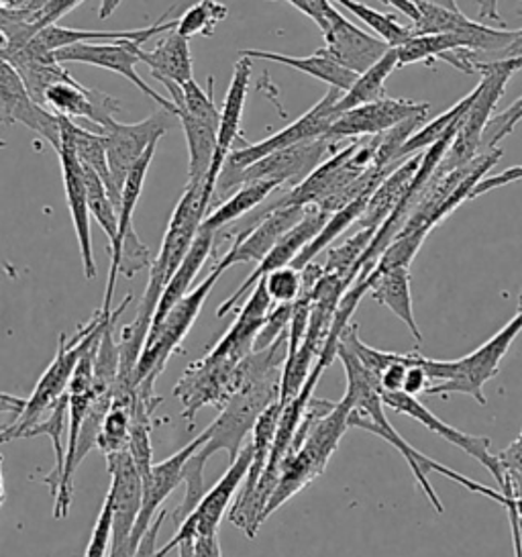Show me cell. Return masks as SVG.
<instances>
[{
    "instance_id": "1",
    "label": "cell",
    "mask_w": 522,
    "mask_h": 557,
    "mask_svg": "<svg viewBox=\"0 0 522 557\" xmlns=\"http://www.w3.org/2000/svg\"><path fill=\"white\" fill-rule=\"evenodd\" d=\"M288 360V331L282 333L276 342L263 349H253L239 366L241 386L221 409L219 417L207 426L209 440L190 458L198 468H204L207 461L216 451H227L228 463H233L244 443L256 429L261 414L272 405L279 403L282 374Z\"/></svg>"
},
{
    "instance_id": "2",
    "label": "cell",
    "mask_w": 522,
    "mask_h": 557,
    "mask_svg": "<svg viewBox=\"0 0 522 557\" xmlns=\"http://www.w3.org/2000/svg\"><path fill=\"white\" fill-rule=\"evenodd\" d=\"M337 358L341 361L345 377H347V391H345L341 400L351 409L349 419H347L349 429L358 426V429H363L368 433H374L377 437H382L384 442L390 443L396 451H400V456L407 459L408 468L412 470V474L417 478V484L421 486L424 496L428 498V503L433 505L437 512H443L445 508L440 503L439 494L433 491V484L428 482V474H433V472L453 480L459 486L468 488L473 494H482V496L492 498L498 505L506 507V496L502 492L494 491V488H488V486L475 482L468 475L459 474V472L443 466L439 461L424 456L417 447H412L388 421V417L384 412L382 396H380L377 377L370 370H365L361 366V361L353 356V351L347 349L341 342L337 345Z\"/></svg>"
},
{
    "instance_id": "3",
    "label": "cell",
    "mask_w": 522,
    "mask_h": 557,
    "mask_svg": "<svg viewBox=\"0 0 522 557\" xmlns=\"http://www.w3.org/2000/svg\"><path fill=\"white\" fill-rule=\"evenodd\" d=\"M349 412L351 409L343 400L331 403L310 398L279 468L276 491L263 510V521L323 475L328 459L337 451L345 431L349 429Z\"/></svg>"
},
{
    "instance_id": "4",
    "label": "cell",
    "mask_w": 522,
    "mask_h": 557,
    "mask_svg": "<svg viewBox=\"0 0 522 557\" xmlns=\"http://www.w3.org/2000/svg\"><path fill=\"white\" fill-rule=\"evenodd\" d=\"M400 13L410 18L414 35H456L465 41L472 53H494L498 60L522 55V29H498L484 21L465 17L457 2H428V0H390Z\"/></svg>"
},
{
    "instance_id": "5",
    "label": "cell",
    "mask_w": 522,
    "mask_h": 557,
    "mask_svg": "<svg viewBox=\"0 0 522 557\" xmlns=\"http://www.w3.org/2000/svg\"><path fill=\"white\" fill-rule=\"evenodd\" d=\"M111 317H113V312L107 314L98 309L95 317L86 325H82L72 337H65V333L60 335L58 354L49 363L48 370L44 372V376L39 377L35 391L25 403V409L21 410V414H16L15 421H11L9 425L0 429V445L16 442V440H27V433L32 431L33 426L39 425L53 410V407L64 398L72 374L80 361L86 345L97 331L111 321Z\"/></svg>"
},
{
    "instance_id": "6",
    "label": "cell",
    "mask_w": 522,
    "mask_h": 557,
    "mask_svg": "<svg viewBox=\"0 0 522 557\" xmlns=\"http://www.w3.org/2000/svg\"><path fill=\"white\" fill-rule=\"evenodd\" d=\"M521 331L522 307H519V314H514V319H510L502 331H498L492 339L465 358L451 361L431 360L417 351V361L421 363L428 380H437V384H431L424 394L440 398H449V394H468L477 405L484 407L488 403L484 386L498 374L500 363Z\"/></svg>"
},
{
    "instance_id": "7",
    "label": "cell",
    "mask_w": 522,
    "mask_h": 557,
    "mask_svg": "<svg viewBox=\"0 0 522 557\" xmlns=\"http://www.w3.org/2000/svg\"><path fill=\"white\" fill-rule=\"evenodd\" d=\"M211 197L204 195V184H186L184 195L179 197L178 205L167 223L163 235L162 249L156 260L149 265V282H147L144 300L137 311V321L146 323L151 329V321L156 309L160 305L165 284L176 274L179 263L184 262L186 253L195 244L196 235L211 207Z\"/></svg>"
},
{
    "instance_id": "8",
    "label": "cell",
    "mask_w": 522,
    "mask_h": 557,
    "mask_svg": "<svg viewBox=\"0 0 522 557\" xmlns=\"http://www.w3.org/2000/svg\"><path fill=\"white\" fill-rule=\"evenodd\" d=\"M522 70V55L510 60L477 62L475 72L482 74V83L473 90V100L468 113L461 119L456 137L447 153L437 165L439 174H449L461 165H468L482 153V137L492 121L498 100L505 97L506 84Z\"/></svg>"
},
{
    "instance_id": "9",
    "label": "cell",
    "mask_w": 522,
    "mask_h": 557,
    "mask_svg": "<svg viewBox=\"0 0 522 557\" xmlns=\"http://www.w3.org/2000/svg\"><path fill=\"white\" fill-rule=\"evenodd\" d=\"M219 268H212L211 274L202 280L196 288L179 300L178 305L167 312L156 327L149 329L141 358L137 363L135 372V393L144 394L147 398L158 396L156 394V382L165 370L170 358L179 349L186 335L196 323L198 314L202 311L207 298L211 295L214 284L223 276Z\"/></svg>"
},
{
    "instance_id": "10",
    "label": "cell",
    "mask_w": 522,
    "mask_h": 557,
    "mask_svg": "<svg viewBox=\"0 0 522 557\" xmlns=\"http://www.w3.org/2000/svg\"><path fill=\"white\" fill-rule=\"evenodd\" d=\"M288 4L312 18L321 29L325 46L316 53L353 72L356 76L375 66L390 51L384 41L343 17L337 7H333L328 0H290Z\"/></svg>"
},
{
    "instance_id": "11",
    "label": "cell",
    "mask_w": 522,
    "mask_h": 557,
    "mask_svg": "<svg viewBox=\"0 0 522 557\" xmlns=\"http://www.w3.org/2000/svg\"><path fill=\"white\" fill-rule=\"evenodd\" d=\"M212 84L214 78H209V90H204L196 81L184 86L163 83L176 109L174 116L178 119L188 144V184L207 182L216 149L221 111L212 100Z\"/></svg>"
},
{
    "instance_id": "12",
    "label": "cell",
    "mask_w": 522,
    "mask_h": 557,
    "mask_svg": "<svg viewBox=\"0 0 522 557\" xmlns=\"http://www.w3.org/2000/svg\"><path fill=\"white\" fill-rule=\"evenodd\" d=\"M239 366L241 361L219 360L207 354L184 370L174 386V396L182 403V417L188 425H195L198 410L204 407L221 410L227 405L241 386Z\"/></svg>"
},
{
    "instance_id": "13",
    "label": "cell",
    "mask_w": 522,
    "mask_h": 557,
    "mask_svg": "<svg viewBox=\"0 0 522 557\" xmlns=\"http://www.w3.org/2000/svg\"><path fill=\"white\" fill-rule=\"evenodd\" d=\"M337 146L331 144L325 137L319 139H310L304 144H298L294 148L282 149L268 158H263L260 162L249 165L244 172L225 176L221 174L216 182V190L228 193L235 186H244L247 182L268 181L276 182V184H293L294 188L300 182L307 181L310 174L325 164L331 156H335ZM214 190V193H216Z\"/></svg>"
},
{
    "instance_id": "14",
    "label": "cell",
    "mask_w": 522,
    "mask_h": 557,
    "mask_svg": "<svg viewBox=\"0 0 522 557\" xmlns=\"http://www.w3.org/2000/svg\"><path fill=\"white\" fill-rule=\"evenodd\" d=\"M253 458L251 443H245L244 449L239 451L237 459L228 463V470L223 478L212 486L211 491L204 492L200 503L195 510L184 519V523L176 527L174 537L158 549L156 557H165L170 552L178 549L184 541L198 540V537H212L219 531V524L223 521V515L227 512L233 496L239 492L244 484L245 475L249 472Z\"/></svg>"
},
{
    "instance_id": "15",
    "label": "cell",
    "mask_w": 522,
    "mask_h": 557,
    "mask_svg": "<svg viewBox=\"0 0 522 557\" xmlns=\"http://www.w3.org/2000/svg\"><path fill=\"white\" fill-rule=\"evenodd\" d=\"M341 97V92L337 90H328L323 99L319 100L309 113L296 119L294 123H290L288 127L279 129V132L270 135L268 139L258 141L253 146H247L244 149H233L231 156L227 158V162L223 165V172L225 176H233V174H239L247 170L249 165L260 162L263 158L282 151V149L294 148L298 144H304L310 139H319V137H325V133L328 132V127L335 123L337 119V111H335V104Z\"/></svg>"
},
{
    "instance_id": "16",
    "label": "cell",
    "mask_w": 522,
    "mask_h": 557,
    "mask_svg": "<svg viewBox=\"0 0 522 557\" xmlns=\"http://www.w3.org/2000/svg\"><path fill=\"white\" fill-rule=\"evenodd\" d=\"M431 113L428 102L417 100L384 99L351 109L335 119V123L325 133L331 144H339L341 139H370L377 135H386L391 129L405 125L408 121H421Z\"/></svg>"
},
{
    "instance_id": "17",
    "label": "cell",
    "mask_w": 522,
    "mask_h": 557,
    "mask_svg": "<svg viewBox=\"0 0 522 557\" xmlns=\"http://www.w3.org/2000/svg\"><path fill=\"white\" fill-rule=\"evenodd\" d=\"M170 116L165 111L153 113L139 123H119L111 121L100 135L107 149V162L111 170V178L119 195L123 193L125 181L130 168L137 164L153 144H160L165 132L170 129Z\"/></svg>"
},
{
    "instance_id": "18",
    "label": "cell",
    "mask_w": 522,
    "mask_h": 557,
    "mask_svg": "<svg viewBox=\"0 0 522 557\" xmlns=\"http://www.w3.org/2000/svg\"><path fill=\"white\" fill-rule=\"evenodd\" d=\"M111 474V491L107 498L113 508V533L109 557H133L130 535L141 510V475L137 472L129 451L107 456Z\"/></svg>"
},
{
    "instance_id": "19",
    "label": "cell",
    "mask_w": 522,
    "mask_h": 557,
    "mask_svg": "<svg viewBox=\"0 0 522 557\" xmlns=\"http://www.w3.org/2000/svg\"><path fill=\"white\" fill-rule=\"evenodd\" d=\"M139 41L133 39H121L113 44H76L64 50L55 51L53 58L58 64L64 66L65 62L74 64H88V66L104 67L111 70L114 74L127 78L133 86H137L146 97L158 102L167 115H176V109L172 100L165 99L160 92H156L151 86H147L146 81L137 74V64L139 62V51H141Z\"/></svg>"
},
{
    "instance_id": "20",
    "label": "cell",
    "mask_w": 522,
    "mask_h": 557,
    "mask_svg": "<svg viewBox=\"0 0 522 557\" xmlns=\"http://www.w3.org/2000/svg\"><path fill=\"white\" fill-rule=\"evenodd\" d=\"M380 396H382L384 407H390L391 410H396L400 414H407L410 419H414L417 423L426 426L428 431H433L435 435L443 437L445 442L456 445L461 451L472 456L475 461H480L488 470L489 474L494 475V480L498 482V492H502V488H505V472L500 468V461L496 458V454L489 451L488 437L463 433V431H459L456 426L440 421L437 414H433L414 396H408L405 393H380Z\"/></svg>"
},
{
    "instance_id": "21",
    "label": "cell",
    "mask_w": 522,
    "mask_h": 557,
    "mask_svg": "<svg viewBox=\"0 0 522 557\" xmlns=\"http://www.w3.org/2000/svg\"><path fill=\"white\" fill-rule=\"evenodd\" d=\"M80 0H4L0 2V32L9 39L11 55L27 48L33 39L60 18L80 7Z\"/></svg>"
},
{
    "instance_id": "22",
    "label": "cell",
    "mask_w": 522,
    "mask_h": 557,
    "mask_svg": "<svg viewBox=\"0 0 522 557\" xmlns=\"http://www.w3.org/2000/svg\"><path fill=\"white\" fill-rule=\"evenodd\" d=\"M207 440H209V433L204 429L196 440L188 443L186 447H182L174 456L163 459L160 463H153L149 474L141 480V510H139V519L135 524V531L130 535L133 552H137L139 541L144 540L147 529L151 527L153 519L162 510L163 503L182 484V474H184L186 461L195 456L196 451L207 443Z\"/></svg>"
},
{
    "instance_id": "23",
    "label": "cell",
    "mask_w": 522,
    "mask_h": 557,
    "mask_svg": "<svg viewBox=\"0 0 522 557\" xmlns=\"http://www.w3.org/2000/svg\"><path fill=\"white\" fill-rule=\"evenodd\" d=\"M0 125H25L60 148V116L37 104L15 67L0 55Z\"/></svg>"
},
{
    "instance_id": "24",
    "label": "cell",
    "mask_w": 522,
    "mask_h": 557,
    "mask_svg": "<svg viewBox=\"0 0 522 557\" xmlns=\"http://www.w3.org/2000/svg\"><path fill=\"white\" fill-rule=\"evenodd\" d=\"M307 213L309 209H302V207L274 205L268 214L261 216L256 227L245 231L235 239L225 258L214 268H219L221 272H227L228 268L237 263H260L272 251V247L276 246L288 231L296 227Z\"/></svg>"
},
{
    "instance_id": "25",
    "label": "cell",
    "mask_w": 522,
    "mask_h": 557,
    "mask_svg": "<svg viewBox=\"0 0 522 557\" xmlns=\"http://www.w3.org/2000/svg\"><path fill=\"white\" fill-rule=\"evenodd\" d=\"M328 216H331V214L323 213V211H319V209H309L307 216H304L296 227L288 231V233L277 242L276 246L272 247V251L258 263V268L247 276V280L241 284V288L216 309V317H225L228 311H233V309L244 300V296L249 295V293L256 288V284H258L261 278H265L268 274L276 272L279 268L293 265L294 260L300 256V251L309 246L310 242L325 227Z\"/></svg>"
},
{
    "instance_id": "26",
    "label": "cell",
    "mask_w": 522,
    "mask_h": 557,
    "mask_svg": "<svg viewBox=\"0 0 522 557\" xmlns=\"http://www.w3.org/2000/svg\"><path fill=\"white\" fill-rule=\"evenodd\" d=\"M249 84H251V60L239 58V62L235 64L233 70V78L228 84L225 102L221 109V121H219V132H216V149H214V158H212L211 170L204 182V195L214 197L216 190V182L223 172V165L227 162L233 146L241 132V119H244L245 100L249 92Z\"/></svg>"
},
{
    "instance_id": "27",
    "label": "cell",
    "mask_w": 522,
    "mask_h": 557,
    "mask_svg": "<svg viewBox=\"0 0 522 557\" xmlns=\"http://www.w3.org/2000/svg\"><path fill=\"white\" fill-rule=\"evenodd\" d=\"M44 107L49 113L62 119H86L100 127V132L121 113V100L100 90L82 86L74 76L49 86L44 95Z\"/></svg>"
},
{
    "instance_id": "28",
    "label": "cell",
    "mask_w": 522,
    "mask_h": 557,
    "mask_svg": "<svg viewBox=\"0 0 522 557\" xmlns=\"http://www.w3.org/2000/svg\"><path fill=\"white\" fill-rule=\"evenodd\" d=\"M58 158L62 165V178H64L65 202L72 214V225L76 231V239L80 247L82 268L86 280L97 278V262H95V249H92V233H90V211H88V195H86V182L84 170L74 153L72 146L60 135V148Z\"/></svg>"
},
{
    "instance_id": "29",
    "label": "cell",
    "mask_w": 522,
    "mask_h": 557,
    "mask_svg": "<svg viewBox=\"0 0 522 557\" xmlns=\"http://www.w3.org/2000/svg\"><path fill=\"white\" fill-rule=\"evenodd\" d=\"M365 295L374 298L377 305L390 309L414 335V339L421 344L423 333L417 325L414 307H412V295H410V268H391V270H380L374 268L363 280H358Z\"/></svg>"
},
{
    "instance_id": "30",
    "label": "cell",
    "mask_w": 522,
    "mask_h": 557,
    "mask_svg": "<svg viewBox=\"0 0 522 557\" xmlns=\"http://www.w3.org/2000/svg\"><path fill=\"white\" fill-rule=\"evenodd\" d=\"M167 15H163L158 23L144 27V29H133V32H90V29H72V27H60L51 25L46 32L37 35L32 44L39 50L55 53L76 44H113L121 39H133L139 44H146L147 39L158 37V35L170 34L176 29V21H163Z\"/></svg>"
},
{
    "instance_id": "31",
    "label": "cell",
    "mask_w": 522,
    "mask_h": 557,
    "mask_svg": "<svg viewBox=\"0 0 522 557\" xmlns=\"http://www.w3.org/2000/svg\"><path fill=\"white\" fill-rule=\"evenodd\" d=\"M139 62H144L151 70V76L160 83H172L176 86L192 83L195 70H192V55L188 39L179 37L174 32L163 35L162 41L151 51L141 48Z\"/></svg>"
},
{
    "instance_id": "32",
    "label": "cell",
    "mask_w": 522,
    "mask_h": 557,
    "mask_svg": "<svg viewBox=\"0 0 522 557\" xmlns=\"http://www.w3.org/2000/svg\"><path fill=\"white\" fill-rule=\"evenodd\" d=\"M421 158L423 153L408 158L407 162L398 165L390 176L375 188L374 195L358 221L359 230H380V225L398 209V205L407 197L410 184L417 176Z\"/></svg>"
},
{
    "instance_id": "33",
    "label": "cell",
    "mask_w": 522,
    "mask_h": 557,
    "mask_svg": "<svg viewBox=\"0 0 522 557\" xmlns=\"http://www.w3.org/2000/svg\"><path fill=\"white\" fill-rule=\"evenodd\" d=\"M4 60L15 67L16 74L21 76V81L27 88V92L41 107H44V95H46L49 86L72 78V74L62 64L55 62L53 53L39 50L33 44L21 51H16V53L7 55Z\"/></svg>"
},
{
    "instance_id": "34",
    "label": "cell",
    "mask_w": 522,
    "mask_h": 557,
    "mask_svg": "<svg viewBox=\"0 0 522 557\" xmlns=\"http://www.w3.org/2000/svg\"><path fill=\"white\" fill-rule=\"evenodd\" d=\"M212 247H214V235L212 233H204V231H198L195 244L190 247V251L186 253L184 262L179 263L176 274L170 278V282L163 288V295L160 298L158 309H156V314H153L151 327L162 323L163 317L172 311L184 296L190 293L192 282L198 276L200 268L204 265V262L209 260V256L212 253Z\"/></svg>"
},
{
    "instance_id": "35",
    "label": "cell",
    "mask_w": 522,
    "mask_h": 557,
    "mask_svg": "<svg viewBox=\"0 0 522 557\" xmlns=\"http://www.w3.org/2000/svg\"><path fill=\"white\" fill-rule=\"evenodd\" d=\"M60 135L67 139V144L74 149L78 162L84 168L92 170L102 184L109 190V197L113 198L116 213H119V205H121V195L114 188L113 178H111V170H109V162H107V149H104V141L102 135L98 133L82 129L80 125H76L70 119H62L60 116Z\"/></svg>"
},
{
    "instance_id": "36",
    "label": "cell",
    "mask_w": 522,
    "mask_h": 557,
    "mask_svg": "<svg viewBox=\"0 0 522 557\" xmlns=\"http://www.w3.org/2000/svg\"><path fill=\"white\" fill-rule=\"evenodd\" d=\"M239 53H241V58H247V60H268V62L290 66L293 70L302 72V74H309L321 83L328 84L331 90H337L341 95L347 92L351 88V84L356 83V78H358L353 72L337 66L335 62L326 60L321 53H314L309 58H296V55H284V53L261 50H244Z\"/></svg>"
},
{
    "instance_id": "37",
    "label": "cell",
    "mask_w": 522,
    "mask_h": 557,
    "mask_svg": "<svg viewBox=\"0 0 522 557\" xmlns=\"http://www.w3.org/2000/svg\"><path fill=\"white\" fill-rule=\"evenodd\" d=\"M277 188H279V184H276V182H247L235 195H231L223 205H219L212 213L204 216L200 231L216 235L223 227L231 225L233 221L241 219L244 214L253 211L256 207H260L261 202Z\"/></svg>"
},
{
    "instance_id": "38",
    "label": "cell",
    "mask_w": 522,
    "mask_h": 557,
    "mask_svg": "<svg viewBox=\"0 0 522 557\" xmlns=\"http://www.w3.org/2000/svg\"><path fill=\"white\" fill-rule=\"evenodd\" d=\"M394 70H398V55H396V50H390L375 66L370 67L363 74H359L356 83L351 84V88L347 92H343L339 100H337V104H335L337 116L351 111V109H358L363 104L384 99L386 97L384 84H386Z\"/></svg>"
},
{
    "instance_id": "39",
    "label": "cell",
    "mask_w": 522,
    "mask_h": 557,
    "mask_svg": "<svg viewBox=\"0 0 522 557\" xmlns=\"http://www.w3.org/2000/svg\"><path fill=\"white\" fill-rule=\"evenodd\" d=\"M472 100L473 92H470L465 99L459 100L456 107H451L449 111H445L443 115L433 119L431 123H426L421 129H417V132L412 133L407 139V144L398 149V153H396V164L407 162L408 158L421 156L423 149L433 148L437 141L445 139L447 135L457 133L459 123H461L463 115L468 113Z\"/></svg>"
},
{
    "instance_id": "40",
    "label": "cell",
    "mask_w": 522,
    "mask_h": 557,
    "mask_svg": "<svg viewBox=\"0 0 522 557\" xmlns=\"http://www.w3.org/2000/svg\"><path fill=\"white\" fill-rule=\"evenodd\" d=\"M335 4H341L343 9H347L361 23H365L377 35V39L384 41L390 50L402 48L405 44H408L414 37L410 25H402L400 18L396 17V15L375 11L372 7L363 4V2H356V0H339Z\"/></svg>"
},
{
    "instance_id": "41",
    "label": "cell",
    "mask_w": 522,
    "mask_h": 557,
    "mask_svg": "<svg viewBox=\"0 0 522 557\" xmlns=\"http://www.w3.org/2000/svg\"><path fill=\"white\" fill-rule=\"evenodd\" d=\"M84 182H86V195H88V211L95 216L98 227L104 231L109 237V251L116 244V227H119V213L114 207L113 198L109 197L107 186L98 178L97 174L88 168H84Z\"/></svg>"
},
{
    "instance_id": "42",
    "label": "cell",
    "mask_w": 522,
    "mask_h": 557,
    "mask_svg": "<svg viewBox=\"0 0 522 557\" xmlns=\"http://www.w3.org/2000/svg\"><path fill=\"white\" fill-rule=\"evenodd\" d=\"M228 9L221 2H212V0H202L196 2L195 7H190L182 17L176 21V34L184 39L190 41V37L195 35H204L212 37L216 25L227 17Z\"/></svg>"
},
{
    "instance_id": "43",
    "label": "cell",
    "mask_w": 522,
    "mask_h": 557,
    "mask_svg": "<svg viewBox=\"0 0 522 557\" xmlns=\"http://www.w3.org/2000/svg\"><path fill=\"white\" fill-rule=\"evenodd\" d=\"M129 431L130 410L127 407L111 405V410L107 412L102 426H100V433H98V449L104 456L127 451V447H129Z\"/></svg>"
},
{
    "instance_id": "44",
    "label": "cell",
    "mask_w": 522,
    "mask_h": 557,
    "mask_svg": "<svg viewBox=\"0 0 522 557\" xmlns=\"http://www.w3.org/2000/svg\"><path fill=\"white\" fill-rule=\"evenodd\" d=\"M500 468L505 472L502 494L510 496L514 505L522 510V431L521 435L510 443L500 454H496Z\"/></svg>"
},
{
    "instance_id": "45",
    "label": "cell",
    "mask_w": 522,
    "mask_h": 557,
    "mask_svg": "<svg viewBox=\"0 0 522 557\" xmlns=\"http://www.w3.org/2000/svg\"><path fill=\"white\" fill-rule=\"evenodd\" d=\"M260 282H263L272 305H294L302 290V272L294 270L293 265H286L268 274Z\"/></svg>"
},
{
    "instance_id": "46",
    "label": "cell",
    "mask_w": 522,
    "mask_h": 557,
    "mask_svg": "<svg viewBox=\"0 0 522 557\" xmlns=\"http://www.w3.org/2000/svg\"><path fill=\"white\" fill-rule=\"evenodd\" d=\"M111 533H113V508H111V500L104 498V505L100 508V515L84 557H109Z\"/></svg>"
},
{
    "instance_id": "47",
    "label": "cell",
    "mask_w": 522,
    "mask_h": 557,
    "mask_svg": "<svg viewBox=\"0 0 522 557\" xmlns=\"http://www.w3.org/2000/svg\"><path fill=\"white\" fill-rule=\"evenodd\" d=\"M521 111L522 97L510 109H506L505 113L492 116V121H489V125L484 132V137H482V149H488V151L496 149V146L505 139L506 135L519 125Z\"/></svg>"
},
{
    "instance_id": "48",
    "label": "cell",
    "mask_w": 522,
    "mask_h": 557,
    "mask_svg": "<svg viewBox=\"0 0 522 557\" xmlns=\"http://www.w3.org/2000/svg\"><path fill=\"white\" fill-rule=\"evenodd\" d=\"M178 557H223L219 535L184 541L178 547Z\"/></svg>"
},
{
    "instance_id": "49",
    "label": "cell",
    "mask_w": 522,
    "mask_h": 557,
    "mask_svg": "<svg viewBox=\"0 0 522 557\" xmlns=\"http://www.w3.org/2000/svg\"><path fill=\"white\" fill-rule=\"evenodd\" d=\"M410 366L407 368V374H405V382H402V391L400 393L408 394V396H414L419 398V394L426 393V388L431 386L428 376L421 368V363L417 361V351L410 354Z\"/></svg>"
},
{
    "instance_id": "50",
    "label": "cell",
    "mask_w": 522,
    "mask_h": 557,
    "mask_svg": "<svg viewBox=\"0 0 522 557\" xmlns=\"http://www.w3.org/2000/svg\"><path fill=\"white\" fill-rule=\"evenodd\" d=\"M163 519H165V510H160L158 517L153 519L151 527L147 529L144 540L139 541L137 545V552L133 557H156L158 554V535H160V529H162Z\"/></svg>"
},
{
    "instance_id": "51",
    "label": "cell",
    "mask_w": 522,
    "mask_h": 557,
    "mask_svg": "<svg viewBox=\"0 0 522 557\" xmlns=\"http://www.w3.org/2000/svg\"><path fill=\"white\" fill-rule=\"evenodd\" d=\"M517 181H522V165L510 168V170H506V172L498 174V176L484 178V181L480 182V184L473 188L472 198L482 197V195H486V193L498 188V186H506V184H512V182Z\"/></svg>"
},
{
    "instance_id": "52",
    "label": "cell",
    "mask_w": 522,
    "mask_h": 557,
    "mask_svg": "<svg viewBox=\"0 0 522 557\" xmlns=\"http://www.w3.org/2000/svg\"><path fill=\"white\" fill-rule=\"evenodd\" d=\"M27 398H18L13 394L0 393V414L2 412H13V414H21V410L25 409Z\"/></svg>"
},
{
    "instance_id": "53",
    "label": "cell",
    "mask_w": 522,
    "mask_h": 557,
    "mask_svg": "<svg viewBox=\"0 0 522 557\" xmlns=\"http://www.w3.org/2000/svg\"><path fill=\"white\" fill-rule=\"evenodd\" d=\"M2 466H4V458L0 456V510L4 505V472H2Z\"/></svg>"
},
{
    "instance_id": "54",
    "label": "cell",
    "mask_w": 522,
    "mask_h": 557,
    "mask_svg": "<svg viewBox=\"0 0 522 557\" xmlns=\"http://www.w3.org/2000/svg\"><path fill=\"white\" fill-rule=\"evenodd\" d=\"M517 517H519V533H521V556H522V510L517 508Z\"/></svg>"
},
{
    "instance_id": "55",
    "label": "cell",
    "mask_w": 522,
    "mask_h": 557,
    "mask_svg": "<svg viewBox=\"0 0 522 557\" xmlns=\"http://www.w3.org/2000/svg\"><path fill=\"white\" fill-rule=\"evenodd\" d=\"M522 121V111H521V115H519V123H521Z\"/></svg>"
}]
</instances>
